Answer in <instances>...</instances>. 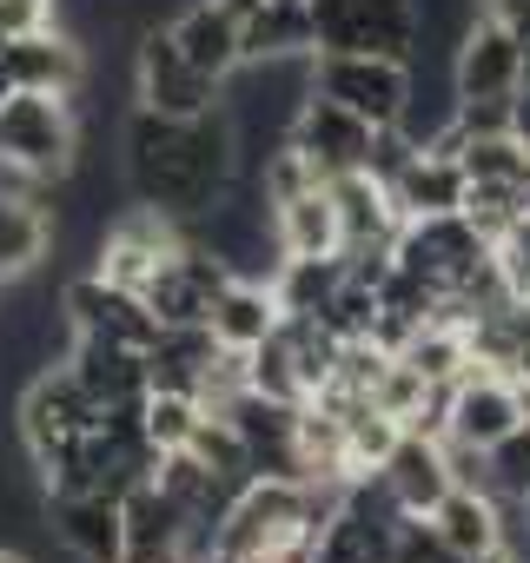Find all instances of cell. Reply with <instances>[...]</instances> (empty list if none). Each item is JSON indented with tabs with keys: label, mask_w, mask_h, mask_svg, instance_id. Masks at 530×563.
<instances>
[{
	"label": "cell",
	"mask_w": 530,
	"mask_h": 563,
	"mask_svg": "<svg viewBox=\"0 0 530 563\" xmlns=\"http://www.w3.org/2000/svg\"><path fill=\"white\" fill-rule=\"evenodd\" d=\"M120 523H126L120 563H199L192 517H186V504L173 490H159V477H140L120 497Z\"/></svg>",
	"instance_id": "9c48e42d"
},
{
	"label": "cell",
	"mask_w": 530,
	"mask_h": 563,
	"mask_svg": "<svg viewBox=\"0 0 530 563\" xmlns=\"http://www.w3.org/2000/svg\"><path fill=\"white\" fill-rule=\"evenodd\" d=\"M232 286V265L219 258V252H206L199 239H186L153 278H146V306H153V319L159 325H206V312H212V299Z\"/></svg>",
	"instance_id": "30bf717a"
},
{
	"label": "cell",
	"mask_w": 530,
	"mask_h": 563,
	"mask_svg": "<svg viewBox=\"0 0 530 563\" xmlns=\"http://www.w3.org/2000/svg\"><path fill=\"white\" fill-rule=\"evenodd\" d=\"M471 332V358L477 365H490V372H504V378H517V372H530V299H504V306H490L477 325H464Z\"/></svg>",
	"instance_id": "d4e9b609"
},
{
	"label": "cell",
	"mask_w": 530,
	"mask_h": 563,
	"mask_svg": "<svg viewBox=\"0 0 530 563\" xmlns=\"http://www.w3.org/2000/svg\"><path fill=\"white\" fill-rule=\"evenodd\" d=\"M60 21V0H0V54Z\"/></svg>",
	"instance_id": "f546056e"
},
{
	"label": "cell",
	"mask_w": 530,
	"mask_h": 563,
	"mask_svg": "<svg viewBox=\"0 0 530 563\" xmlns=\"http://www.w3.org/2000/svg\"><path fill=\"white\" fill-rule=\"evenodd\" d=\"M497 272H504L510 299H530V212L497 239Z\"/></svg>",
	"instance_id": "4dcf8cb0"
},
{
	"label": "cell",
	"mask_w": 530,
	"mask_h": 563,
	"mask_svg": "<svg viewBox=\"0 0 530 563\" xmlns=\"http://www.w3.org/2000/svg\"><path fill=\"white\" fill-rule=\"evenodd\" d=\"M47 537L74 563H120L126 523L113 490H47Z\"/></svg>",
	"instance_id": "4fadbf2b"
},
{
	"label": "cell",
	"mask_w": 530,
	"mask_h": 563,
	"mask_svg": "<svg viewBox=\"0 0 530 563\" xmlns=\"http://www.w3.org/2000/svg\"><path fill=\"white\" fill-rule=\"evenodd\" d=\"M385 186H391V206H398V219H438V212H464V192H471V179H464V166H457V153H444V146H411L391 173H378Z\"/></svg>",
	"instance_id": "5bb4252c"
},
{
	"label": "cell",
	"mask_w": 530,
	"mask_h": 563,
	"mask_svg": "<svg viewBox=\"0 0 530 563\" xmlns=\"http://www.w3.org/2000/svg\"><path fill=\"white\" fill-rule=\"evenodd\" d=\"M517 510H523V523H530V490H523V504H517Z\"/></svg>",
	"instance_id": "8d00e7d4"
},
{
	"label": "cell",
	"mask_w": 530,
	"mask_h": 563,
	"mask_svg": "<svg viewBox=\"0 0 530 563\" xmlns=\"http://www.w3.org/2000/svg\"><path fill=\"white\" fill-rule=\"evenodd\" d=\"M60 312H67V325H74V332H87V339H113V345H140V352L159 339L153 306H146L140 292L113 286V278H100V272L74 278V286L60 292Z\"/></svg>",
	"instance_id": "7c38bea8"
},
{
	"label": "cell",
	"mask_w": 530,
	"mask_h": 563,
	"mask_svg": "<svg viewBox=\"0 0 530 563\" xmlns=\"http://www.w3.org/2000/svg\"><path fill=\"white\" fill-rule=\"evenodd\" d=\"M477 8H497V0H477Z\"/></svg>",
	"instance_id": "f35d334b"
},
{
	"label": "cell",
	"mask_w": 530,
	"mask_h": 563,
	"mask_svg": "<svg viewBox=\"0 0 530 563\" xmlns=\"http://www.w3.org/2000/svg\"><path fill=\"white\" fill-rule=\"evenodd\" d=\"M0 563H34V556H21L14 543H0Z\"/></svg>",
	"instance_id": "d590c367"
},
{
	"label": "cell",
	"mask_w": 530,
	"mask_h": 563,
	"mask_svg": "<svg viewBox=\"0 0 530 563\" xmlns=\"http://www.w3.org/2000/svg\"><path fill=\"white\" fill-rule=\"evenodd\" d=\"M80 159V100L74 93H8L0 100V173L67 179Z\"/></svg>",
	"instance_id": "7a4b0ae2"
},
{
	"label": "cell",
	"mask_w": 530,
	"mask_h": 563,
	"mask_svg": "<svg viewBox=\"0 0 530 563\" xmlns=\"http://www.w3.org/2000/svg\"><path fill=\"white\" fill-rule=\"evenodd\" d=\"M517 424H523V411H517L504 372H490V365L471 358V372H464L457 385H444V444L490 451V444H504Z\"/></svg>",
	"instance_id": "8fae6325"
},
{
	"label": "cell",
	"mask_w": 530,
	"mask_h": 563,
	"mask_svg": "<svg viewBox=\"0 0 530 563\" xmlns=\"http://www.w3.org/2000/svg\"><path fill=\"white\" fill-rule=\"evenodd\" d=\"M166 34H173L179 54H186L206 80H219V87H225V74L239 67V21L219 8V0H192V8H179V14L166 21Z\"/></svg>",
	"instance_id": "603a6c76"
},
{
	"label": "cell",
	"mask_w": 530,
	"mask_h": 563,
	"mask_svg": "<svg viewBox=\"0 0 530 563\" xmlns=\"http://www.w3.org/2000/svg\"><path fill=\"white\" fill-rule=\"evenodd\" d=\"M510 133H517V146L530 153V80L517 87V100H510Z\"/></svg>",
	"instance_id": "836d02e7"
},
{
	"label": "cell",
	"mask_w": 530,
	"mask_h": 563,
	"mask_svg": "<svg viewBox=\"0 0 530 563\" xmlns=\"http://www.w3.org/2000/svg\"><path fill=\"white\" fill-rule=\"evenodd\" d=\"M312 93L352 107L378 133L398 126L411 100V60H378V54H312Z\"/></svg>",
	"instance_id": "277c9868"
},
{
	"label": "cell",
	"mask_w": 530,
	"mask_h": 563,
	"mask_svg": "<svg viewBox=\"0 0 530 563\" xmlns=\"http://www.w3.org/2000/svg\"><path fill=\"white\" fill-rule=\"evenodd\" d=\"M0 74H8L14 93H80L87 54H80L74 34L41 27V34H27V41H14L8 54H0Z\"/></svg>",
	"instance_id": "ac0fdd59"
},
{
	"label": "cell",
	"mask_w": 530,
	"mask_h": 563,
	"mask_svg": "<svg viewBox=\"0 0 530 563\" xmlns=\"http://www.w3.org/2000/svg\"><path fill=\"white\" fill-rule=\"evenodd\" d=\"M8 93H14V87H8V74H0V100H8Z\"/></svg>",
	"instance_id": "74e56055"
},
{
	"label": "cell",
	"mask_w": 530,
	"mask_h": 563,
	"mask_svg": "<svg viewBox=\"0 0 530 563\" xmlns=\"http://www.w3.org/2000/svg\"><path fill=\"white\" fill-rule=\"evenodd\" d=\"M319 54H378L411 60L418 54V0H312Z\"/></svg>",
	"instance_id": "3957f363"
},
{
	"label": "cell",
	"mask_w": 530,
	"mask_h": 563,
	"mask_svg": "<svg viewBox=\"0 0 530 563\" xmlns=\"http://www.w3.org/2000/svg\"><path fill=\"white\" fill-rule=\"evenodd\" d=\"M523 212H530V186H490V179H484V186H471V192H464V219H471L490 245H497Z\"/></svg>",
	"instance_id": "83f0119b"
},
{
	"label": "cell",
	"mask_w": 530,
	"mask_h": 563,
	"mask_svg": "<svg viewBox=\"0 0 530 563\" xmlns=\"http://www.w3.org/2000/svg\"><path fill=\"white\" fill-rule=\"evenodd\" d=\"M378 477L391 484V497H398L411 517H424V510L457 484V477H451V451H444V438H431V431H398V444L385 451Z\"/></svg>",
	"instance_id": "d6986e66"
},
{
	"label": "cell",
	"mask_w": 530,
	"mask_h": 563,
	"mask_svg": "<svg viewBox=\"0 0 530 563\" xmlns=\"http://www.w3.org/2000/svg\"><path fill=\"white\" fill-rule=\"evenodd\" d=\"M510 34H517V47H523V67H530V0H497V8H490Z\"/></svg>",
	"instance_id": "d6a6232c"
},
{
	"label": "cell",
	"mask_w": 530,
	"mask_h": 563,
	"mask_svg": "<svg viewBox=\"0 0 530 563\" xmlns=\"http://www.w3.org/2000/svg\"><path fill=\"white\" fill-rule=\"evenodd\" d=\"M484 484H490L504 504H523V490H530V418H523L504 444L484 451Z\"/></svg>",
	"instance_id": "f1b7e54d"
},
{
	"label": "cell",
	"mask_w": 530,
	"mask_h": 563,
	"mask_svg": "<svg viewBox=\"0 0 530 563\" xmlns=\"http://www.w3.org/2000/svg\"><path fill=\"white\" fill-rule=\"evenodd\" d=\"M319 54L312 0H265L258 14L239 21V60H299Z\"/></svg>",
	"instance_id": "44dd1931"
},
{
	"label": "cell",
	"mask_w": 530,
	"mask_h": 563,
	"mask_svg": "<svg viewBox=\"0 0 530 563\" xmlns=\"http://www.w3.org/2000/svg\"><path fill=\"white\" fill-rule=\"evenodd\" d=\"M332 186V212H339V252L345 258H372V252H391L398 239V206H391V186L378 173H339L325 179Z\"/></svg>",
	"instance_id": "9a60e30c"
},
{
	"label": "cell",
	"mask_w": 530,
	"mask_h": 563,
	"mask_svg": "<svg viewBox=\"0 0 530 563\" xmlns=\"http://www.w3.org/2000/svg\"><path fill=\"white\" fill-rule=\"evenodd\" d=\"M398 358H405L424 385H438V391H444V385H457V378L471 372V332H464V325H451V319H431L418 339H405V345H398Z\"/></svg>",
	"instance_id": "484cf974"
},
{
	"label": "cell",
	"mask_w": 530,
	"mask_h": 563,
	"mask_svg": "<svg viewBox=\"0 0 530 563\" xmlns=\"http://www.w3.org/2000/svg\"><path fill=\"white\" fill-rule=\"evenodd\" d=\"M424 523L438 530V543H444L451 556H484V550L504 543V530H510V504H504L490 484H451V490L424 510Z\"/></svg>",
	"instance_id": "2e32d148"
},
{
	"label": "cell",
	"mask_w": 530,
	"mask_h": 563,
	"mask_svg": "<svg viewBox=\"0 0 530 563\" xmlns=\"http://www.w3.org/2000/svg\"><path fill=\"white\" fill-rule=\"evenodd\" d=\"M47 245H54V212L21 186H0V286L8 278H34Z\"/></svg>",
	"instance_id": "7402d4cb"
},
{
	"label": "cell",
	"mask_w": 530,
	"mask_h": 563,
	"mask_svg": "<svg viewBox=\"0 0 530 563\" xmlns=\"http://www.w3.org/2000/svg\"><path fill=\"white\" fill-rule=\"evenodd\" d=\"M273 232L286 258H332L339 252V212H332V186H306L299 199L273 206Z\"/></svg>",
	"instance_id": "cb8c5ba5"
},
{
	"label": "cell",
	"mask_w": 530,
	"mask_h": 563,
	"mask_svg": "<svg viewBox=\"0 0 530 563\" xmlns=\"http://www.w3.org/2000/svg\"><path fill=\"white\" fill-rule=\"evenodd\" d=\"M523 80H530V67H523L517 34L490 8H477L471 27L451 47V87H457V100H517Z\"/></svg>",
	"instance_id": "52a82bcc"
},
{
	"label": "cell",
	"mask_w": 530,
	"mask_h": 563,
	"mask_svg": "<svg viewBox=\"0 0 530 563\" xmlns=\"http://www.w3.org/2000/svg\"><path fill=\"white\" fill-rule=\"evenodd\" d=\"M391 563H457V556L438 543V530L424 517H405L398 537H391Z\"/></svg>",
	"instance_id": "1f68e13d"
},
{
	"label": "cell",
	"mask_w": 530,
	"mask_h": 563,
	"mask_svg": "<svg viewBox=\"0 0 530 563\" xmlns=\"http://www.w3.org/2000/svg\"><path fill=\"white\" fill-rule=\"evenodd\" d=\"M133 100L146 113H173V120H192V113H212L219 107V80H206L179 41L166 27H146L140 47H133Z\"/></svg>",
	"instance_id": "8992f818"
},
{
	"label": "cell",
	"mask_w": 530,
	"mask_h": 563,
	"mask_svg": "<svg viewBox=\"0 0 530 563\" xmlns=\"http://www.w3.org/2000/svg\"><path fill=\"white\" fill-rule=\"evenodd\" d=\"M21 444H27V457L41 464V457H54L60 444H74V438H87L93 424H100V405L80 391V378L67 372V365H47V372H34L27 378V391H21Z\"/></svg>",
	"instance_id": "ba28073f"
},
{
	"label": "cell",
	"mask_w": 530,
	"mask_h": 563,
	"mask_svg": "<svg viewBox=\"0 0 530 563\" xmlns=\"http://www.w3.org/2000/svg\"><path fill=\"white\" fill-rule=\"evenodd\" d=\"M286 146H292V153H306V166H312L319 179L372 173V159H378V126H372V120H358L352 107H339V100L312 93V100L292 113Z\"/></svg>",
	"instance_id": "5b68a950"
},
{
	"label": "cell",
	"mask_w": 530,
	"mask_h": 563,
	"mask_svg": "<svg viewBox=\"0 0 530 563\" xmlns=\"http://www.w3.org/2000/svg\"><path fill=\"white\" fill-rule=\"evenodd\" d=\"M206 418V405L199 398H186V391H146L140 398V424H146V444L166 457V451H186V438H192V424Z\"/></svg>",
	"instance_id": "4316f807"
},
{
	"label": "cell",
	"mask_w": 530,
	"mask_h": 563,
	"mask_svg": "<svg viewBox=\"0 0 530 563\" xmlns=\"http://www.w3.org/2000/svg\"><path fill=\"white\" fill-rule=\"evenodd\" d=\"M279 292L265 286V278H232V286L212 299V312H206V332H212V345L219 352H252V345H265L279 332Z\"/></svg>",
	"instance_id": "ffe728a7"
},
{
	"label": "cell",
	"mask_w": 530,
	"mask_h": 563,
	"mask_svg": "<svg viewBox=\"0 0 530 563\" xmlns=\"http://www.w3.org/2000/svg\"><path fill=\"white\" fill-rule=\"evenodd\" d=\"M232 173H239V146H232V120L219 107L192 113V120L133 107L126 140H120V179H126L133 199L192 225L232 186Z\"/></svg>",
	"instance_id": "6da1fadb"
},
{
	"label": "cell",
	"mask_w": 530,
	"mask_h": 563,
	"mask_svg": "<svg viewBox=\"0 0 530 563\" xmlns=\"http://www.w3.org/2000/svg\"><path fill=\"white\" fill-rule=\"evenodd\" d=\"M457 563H517V550H510V543H497V550H484V556H457Z\"/></svg>",
	"instance_id": "e575fe53"
},
{
	"label": "cell",
	"mask_w": 530,
	"mask_h": 563,
	"mask_svg": "<svg viewBox=\"0 0 530 563\" xmlns=\"http://www.w3.org/2000/svg\"><path fill=\"white\" fill-rule=\"evenodd\" d=\"M60 365L80 378V391H87L100 411H107V405H140V398H146V352H140V345H113V339L74 332V345H67Z\"/></svg>",
	"instance_id": "e0dca14e"
}]
</instances>
